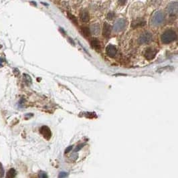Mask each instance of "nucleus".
Here are the masks:
<instances>
[{
  "label": "nucleus",
  "instance_id": "nucleus-1",
  "mask_svg": "<svg viewBox=\"0 0 178 178\" xmlns=\"http://www.w3.org/2000/svg\"><path fill=\"white\" fill-rule=\"evenodd\" d=\"M161 39L163 43L167 44L176 40L177 34L173 30H167L161 35Z\"/></svg>",
  "mask_w": 178,
  "mask_h": 178
},
{
  "label": "nucleus",
  "instance_id": "nucleus-2",
  "mask_svg": "<svg viewBox=\"0 0 178 178\" xmlns=\"http://www.w3.org/2000/svg\"><path fill=\"white\" fill-rule=\"evenodd\" d=\"M165 13L162 11H157L153 14L151 19V23L153 25H159L165 22Z\"/></svg>",
  "mask_w": 178,
  "mask_h": 178
},
{
  "label": "nucleus",
  "instance_id": "nucleus-3",
  "mask_svg": "<svg viewBox=\"0 0 178 178\" xmlns=\"http://www.w3.org/2000/svg\"><path fill=\"white\" fill-rule=\"evenodd\" d=\"M153 39L152 34L149 32H144L140 36L139 38L138 42L139 43L141 44H145L149 43L150 42H151Z\"/></svg>",
  "mask_w": 178,
  "mask_h": 178
},
{
  "label": "nucleus",
  "instance_id": "nucleus-4",
  "mask_svg": "<svg viewBox=\"0 0 178 178\" xmlns=\"http://www.w3.org/2000/svg\"><path fill=\"white\" fill-rule=\"evenodd\" d=\"M126 20L124 19H120L116 22L113 26V30L115 32H119L122 31L126 26Z\"/></svg>",
  "mask_w": 178,
  "mask_h": 178
},
{
  "label": "nucleus",
  "instance_id": "nucleus-5",
  "mask_svg": "<svg viewBox=\"0 0 178 178\" xmlns=\"http://www.w3.org/2000/svg\"><path fill=\"white\" fill-rule=\"evenodd\" d=\"M167 12L170 16H175L177 13L178 11V3L177 2H172L167 5L166 8Z\"/></svg>",
  "mask_w": 178,
  "mask_h": 178
},
{
  "label": "nucleus",
  "instance_id": "nucleus-6",
  "mask_svg": "<svg viewBox=\"0 0 178 178\" xmlns=\"http://www.w3.org/2000/svg\"><path fill=\"white\" fill-rule=\"evenodd\" d=\"M157 54V50L155 49H153L152 48H149L145 50L144 56H145V58L148 60H151L154 58Z\"/></svg>",
  "mask_w": 178,
  "mask_h": 178
},
{
  "label": "nucleus",
  "instance_id": "nucleus-7",
  "mask_svg": "<svg viewBox=\"0 0 178 178\" xmlns=\"http://www.w3.org/2000/svg\"><path fill=\"white\" fill-rule=\"evenodd\" d=\"M40 132L42 135H43V137H44L46 139L49 140L51 138V136H52V133H51V131L50 129V128L47 126L44 125L42 126L40 129Z\"/></svg>",
  "mask_w": 178,
  "mask_h": 178
},
{
  "label": "nucleus",
  "instance_id": "nucleus-8",
  "mask_svg": "<svg viewBox=\"0 0 178 178\" xmlns=\"http://www.w3.org/2000/svg\"><path fill=\"white\" fill-rule=\"evenodd\" d=\"M106 52L109 57L113 58L116 56L117 50L115 46H114L113 45H108L106 48Z\"/></svg>",
  "mask_w": 178,
  "mask_h": 178
},
{
  "label": "nucleus",
  "instance_id": "nucleus-9",
  "mask_svg": "<svg viewBox=\"0 0 178 178\" xmlns=\"http://www.w3.org/2000/svg\"><path fill=\"white\" fill-rule=\"evenodd\" d=\"M111 26L107 23H105L103 26V31H102V34L103 36L105 38H108L111 35Z\"/></svg>",
  "mask_w": 178,
  "mask_h": 178
},
{
  "label": "nucleus",
  "instance_id": "nucleus-10",
  "mask_svg": "<svg viewBox=\"0 0 178 178\" xmlns=\"http://www.w3.org/2000/svg\"><path fill=\"white\" fill-rule=\"evenodd\" d=\"M80 18L83 22H87L89 20V13L86 10H83L80 13Z\"/></svg>",
  "mask_w": 178,
  "mask_h": 178
},
{
  "label": "nucleus",
  "instance_id": "nucleus-11",
  "mask_svg": "<svg viewBox=\"0 0 178 178\" xmlns=\"http://www.w3.org/2000/svg\"><path fill=\"white\" fill-rule=\"evenodd\" d=\"M145 25V21L143 19H137L136 20L133 21L132 23L133 28H137L143 26Z\"/></svg>",
  "mask_w": 178,
  "mask_h": 178
},
{
  "label": "nucleus",
  "instance_id": "nucleus-12",
  "mask_svg": "<svg viewBox=\"0 0 178 178\" xmlns=\"http://www.w3.org/2000/svg\"><path fill=\"white\" fill-rule=\"evenodd\" d=\"M91 30V32H92L93 34H94V35H98V34L100 33V26H99V24H94V25H91V30Z\"/></svg>",
  "mask_w": 178,
  "mask_h": 178
},
{
  "label": "nucleus",
  "instance_id": "nucleus-13",
  "mask_svg": "<svg viewBox=\"0 0 178 178\" xmlns=\"http://www.w3.org/2000/svg\"><path fill=\"white\" fill-rule=\"evenodd\" d=\"M91 46L93 48H94L95 50H97V51H99L100 50V44L99 41L96 38L92 39V40L91 41Z\"/></svg>",
  "mask_w": 178,
  "mask_h": 178
},
{
  "label": "nucleus",
  "instance_id": "nucleus-14",
  "mask_svg": "<svg viewBox=\"0 0 178 178\" xmlns=\"http://www.w3.org/2000/svg\"><path fill=\"white\" fill-rule=\"evenodd\" d=\"M16 175V171L14 169L12 168L8 171V173H7L6 177L8 178H13V177H15Z\"/></svg>",
  "mask_w": 178,
  "mask_h": 178
},
{
  "label": "nucleus",
  "instance_id": "nucleus-15",
  "mask_svg": "<svg viewBox=\"0 0 178 178\" xmlns=\"http://www.w3.org/2000/svg\"><path fill=\"white\" fill-rule=\"evenodd\" d=\"M82 32H83V35L85 37H89L91 36V30L88 28L83 27L82 28Z\"/></svg>",
  "mask_w": 178,
  "mask_h": 178
},
{
  "label": "nucleus",
  "instance_id": "nucleus-16",
  "mask_svg": "<svg viewBox=\"0 0 178 178\" xmlns=\"http://www.w3.org/2000/svg\"><path fill=\"white\" fill-rule=\"evenodd\" d=\"M68 16H69V19H70V20H71L72 22L74 23V24H76V25H78V22H77V19H76L75 16H74L73 15H72L71 13H68Z\"/></svg>",
  "mask_w": 178,
  "mask_h": 178
},
{
  "label": "nucleus",
  "instance_id": "nucleus-17",
  "mask_svg": "<svg viewBox=\"0 0 178 178\" xmlns=\"http://www.w3.org/2000/svg\"><path fill=\"white\" fill-rule=\"evenodd\" d=\"M24 81H25V83H26V84H27V85L30 84L31 83H32V79H31L30 76L27 74H24Z\"/></svg>",
  "mask_w": 178,
  "mask_h": 178
},
{
  "label": "nucleus",
  "instance_id": "nucleus-18",
  "mask_svg": "<svg viewBox=\"0 0 178 178\" xmlns=\"http://www.w3.org/2000/svg\"><path fill=\"white\" fill-rule=\"evenodd\" d=\"M114 17V13L113 12H109L107 14V18L108 20H112Z\"/></svg>",
  "mask_w": 178,
  "mask_h": 178
},
{
  "label": "nucleus",
  "instance_id": "nucleus-19",
  "mask_svg": "<svg viewBox=\"0 0 178 178\" xmlns=\"http://www.w3.org/2000/svg\"><path fill=\"white\" fill-rule=\"evenodd\" d=\"M67 176H68V173L66 172H61L58 175L59 177H66Z\"/></svg>",
  "mask_w": 178,
  "mask_h": 178
},
{
  "label": "nucleus",
  "instance_id": "nucleus-20",
  "mask_svg": "<svg viewBox=\"0 0 178 178\" xmlns=\"http://www.w3.org/2000/svg\"><path fill=\"white\" fill-rule=\"evenodd\" d=\"M127 0H119L118 1V3L120 5H125L127 3Z\"/></svg>",
  "mask_w": 178,
  "mask_h": 178
},
{
  "label": "nucleus",
  "instance_id": "nucleus-21",
  "mask_svg": "<svg viewBox=\"0 0 178 178\" xmlns=\"http://www.w3.org/2000/svg\"><path fill=\"white\" fill-rule=\"evenodd\" d=\"M39 177H48V175H46V173L45 172H41L40 173H39Z\"/></svg>",
  "mask_w": 178,
  "mask_h": 178
},
{
  "label": "nucleus",
  "instance_id": "nucleus-22",
  "mask_svg": "<svg viewBox=\"0 0 178 178\" xmlns=\"http://www.w3.org/2000/svg\"><path fill=\"white\" fill-rule=\"evenodd\" d=\"M77 158H78V155L76 154V153H74V154L72 155L71 156L72 160H73V161L76 160V159H77Z\"/></svg>",
  "mask_w": 178,
  "mask_h": 178
},
{
  "label": "nucleus",
  "instance_id": "nucleus-23",
  "mask_svg": "<svg viewBox=\"0 0 178 178\" xmlns=\"http://www.w3.org/2000/svg\"><path fill=\"white\" fill-rule=\"evenodd\" d=\"M72 149V146H69V147H67L65 150V153H67L70 152L71 150Z\"/></svg>",
  "mask_w": 178,
  "mask_h": 178
},
{
  "label": "nucleus",
  "instance_id": "nucleus-24",
  "mask_svg": "<svg viewBox=\"0 0 178 178\" xmlns=\"http://www.w3.org/2000/svg\"><path fill=\"white\" fill-rule=\"evenodd\" d=\"M83 145H83V144H82V145H78V146L76 148V149L74 150V152L76 153V152H77V151H79V150L80 149H81L82 147H83Z\"/></svg>",
  "mask_w": 178,
  "mask_h": 178
},
{
  "label": "nucleus",
  "instance_id": "nucleus-25",
  "mask_svg": "<svg viewBox=\"0 0 178 178\" xmlns=\"http://www.w3.org/2000/svg\"><path fill=\"white\" fill-rule=\"evenodd\" d=\"M0 173H1V174H2V175H1V177L3 176V173H4V172H3V167H2V164H1V163H0Z\"/></svg>",
  "mask_w": 178,
  "mask_h": 178
},
{
  "label": "nucleus",
  "instance_id": "nucleus-26",
  "mask_svg": "<svg viewBox=\"0 0 178 178\" xmlns=\"http://www.w3.org/2000/svg\"><path fill=\"white\" fill-rule=\"evenodd\" d=\"M4 62V60L3 58H0V67L3 66V62Z\"/></svg>",
  "mask_w": 178,
  "mask_h": 178
}]
</instances>
